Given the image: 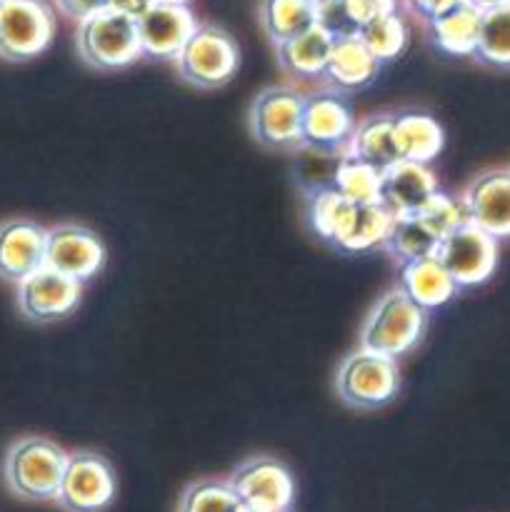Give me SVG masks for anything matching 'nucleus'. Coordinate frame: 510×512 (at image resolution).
Segmentation results:
<instances>
[{
    "label": "nucleus",
    "mask_w": 510,
    "mask_h": 512,
    "mask_svg": "<svg viewBox=\"0 0 510 512\" xmlns=\"http://www.w3.org/2000/svg\"><path fill=\"white\" fill-rule=\"evenodd\" d=\"M175 65L185 83L200 90H215L235 78L240 65V50L233 35L213 23H198L180 53Z\"/></svg>",
    "instance_id": "obj_4"
},
{
    "label": "nucleus",
    "mask_w": 510,
    "mask_h": 512,
    "mask_svg": "<svg viewBox=\"0 0 510 512\" xmlns=\"http://www.w3.org/2000/svg\"><path fill=\"white\" fill-rule=\"evenodd\" d=\"M480 20H483V10L475 8L468 0H458L448 10L428 20L430 40L435 43V48L455 55V58L475 55L480 38Z\"/></svg>",
    "instance_id": "obj_20"
},
{
    "label": "nucleus",
    "mask_w": 510,
    "mask_h": 512,
    "mask_svg": "<svg viewBox=\"0 0 510 512\" xmlns=\"http://www.w3.org/2000/svg\"><path fill=\"white\" fill-rule=\"evenodd\" d=\"M395 215L385 208L383 203L358 205V218H355L353 230H350L348 240H345L340 253H370L375 248H383L385 238L390 233Z\"/></svg>",
    "instance_id": "obj_32"
},
{
    "label": "nucleus",
    "mask_w": 510,
    "mask_h": 512,
    "mask_svg": "<svg viewBox=\"0 0 510 512\" xmlns=\"http://www.w3.org/2000/svg\"><path fill=\"white\" fill-rule=\"evenodd\" d=\"M105 245L95 230L78 223H63L48 230L45 243V265L78 283H88L103 270Z\"/></svg>",
    "instance_id": "obj_11"
},
{
    "label": "nucleus",
    "mask_w": 510,
    "mask_h": 512,
    "mask_svg": "<svg viewBox=\"0 0 510 512\" xmlns=\"http://www.w3.org/2000/svg\"><path fill=\"white\" fill-rule=\"evenodd\" d=\"M400 390V373L395 358L373 353V350H355L345 355L335 373V393L348 408L378 410L395 400Z\"/></svg>",
    "instance_id": "obj_5"
},
{
    "label": "nucleus",
    "mask_w": 510,
    "mask_h": 512,
    "mask_svg": "<svg viewBox=\"0 0 510 512\" xmlns=\"http://www.w3.org/2000/svg\"><path fill=\"white\" fill-rule=\"evenodd\" d=\"M468 3H473L475 8H480V10H488V8H495V5L510 3V0H468Z\"/></svg>",
    "instance_id": "obj_38"
},
{
    "label": "nucleus",
    "mask_w": 510,
    "mask_h": 512,
    "mask_svg": "<svg viewBox=\"0 0 510 512\" xmlns=\"http://www.w3.org/2000/svg\"><path fill=\"white\" fill-rule=\"evenodd\" d=\"M330 50H333V35L325 33L320 25H313L295 38L275 43V58L280 68L295 78H323Z\"/></svg>",
    "instance_id": "obj_23"
},
{
    "label": "nucleus",
    "mask_w": 510,
    "mask_h": 512,
    "mask_svg": "<svg viewBox=\"0 0 510 512\" xmlns=\"http://www.w3.org/2000/svg\"><path fill=\"white\" fill-rule=\"evenodd\" d=\"M380 60L368 50V45L358 38H338L333 40V50H330L328 65L323 70V80L338 93H358V90L368 88L380 73Z\"/></svg>",
    "instance_id": "obj_19"
},
{
    "label": "nucleus",
    "mask_w": 510,
    "mask_h": 512,
    "mask_svg": "<svg viewBox=\"0 0 510 512\" xmlns=\"http://www.w3.org/2000/svg\"><path fill=\"white\" fill-rule=\"evenodd\" d=\"M355 218H358V203L345 198L340 190L325 188L308 198L310 228L323 243L333 245L335 250H343Z\"/></svg>",
    "instance_id": "obj_22"
},
{
    "label": "nucleus",
    "mask_w": 510,
    "mask_h": 512,
    "mask_svg": "<svg viewBox=\"0 0 510 512\" xmlns=\"http://www.w3.org/2000/svg\"><path fill=\"white\" fill-rule=\"evenodd\" d=\"M475 58L493 68H510V3L483 10Z\"/></svg>",
    "instance_id": "obj_29"
},
{
    "label": "nucleus",
    "mask_w": 510,
    "mask_h": 512,
    "mask_svg": "<svg viewBox=\"0 0 510 512\" xmlns=\"http://www.w3.org/2000/svg\"><path fill=\"white\" fill-rule=\"evenodd\" d=\"M260 25L273 43L295 38L315 25V0H260Z\"/></svg>",
    "instance_id": "obj_25"
},
{
    "label": "nucleus",
    "mask_w": 510,
    "mask_h": 512,
    "mask_svg": "<svg viewBox=\"0 0 510 512\" xmlns=\"http://www.w3.org/2000/svg\"><path fill=\"white\" fill-rule=\"evenodd\" d=\"M358 38L368 45V50L380 63H390L408 50L410 28L403 15L398 13V8H393L360 25Z\"/></svg>",
    "instance_id": "obj_26"
},
{
    "label": "nucleus",
    "mask_w": 510,
    "mask_h": 512,
    "mask_svg": "<svg viewBox=\"0 0 510 512\" xmlns=\"http://www.w3.org/2000/svg\"><path fill=\"white\" fill-rule=\"evenodd\" d=\"M138 20L140 50L145 58L175 60L185 40L198 28L193 10L188 5L153 3Z\"/></svg>",
    "instance_id": "obj_14"
},
{
    "label": "nucleus",
    "mask_w": 510,
    "mask_h": 512,
    "mask_svg": "<svg viewBox=\"0 0 510 512\" xmlns=\"http://www.w3.org/2000/svg\"><path fill=\"white\" fill-rule=\"evenodd\" d=\"M435 255L460 290L475 288L498 268V238L480 230L478 225L465 223L440 240Z\"/></svg>",
    "instance_id": "obj_10"
},
{
    "label": "nucleus",
    "mask_w": 510,
    "mask_h": 512,
    "mask_svg": "<svg viewBox=\"0 0 510 512\" xmlns=\"http://www.w3.org/2000/svg\"><path fill=\"white\" fill-rule=\"evenodd\" d=\"M380 183H383V170L345 153L340 158L333 188L353 203L370 205L380 203Z\"/></svg>",
    "instance_id": "obj_30"
},
{
    "label": "nucleus",
    "mask_w": 510,
    "mask_h": 512,
    "mask_svg": "<svg viewBox=\"0 0 510 512\" xmlns=\"http://www.w3.org/2000/svg\"><path fill=\"white\" fill-rule=\"evenodd\" d=\"M48 230L28 218L0 223V278L20 283L45 265Z\"/></svg>",
    "instance_id": "obj_15"
},
{
    "label": "nucleus",
    "mask_w": 510,
    "mask_h": 512,
    "mask_svg": "<svg viewBox=\"0 0 510 512\" xmlns=\"http://www.w3.org/2000/svg\"><path fill=\"white\" fill-rule=\"evenodd\" d=\"M295 153V180L305 195H315L325 188L335 185V173H338L340 158L345 153H333V150L310 148L300 145L293 150Z\"/></svg>",
    "instance_id": "obj_31"
},
{
    "label": "nucleus",
    "mask_w": 510,
    "mask_h": 512,
    "mask_svg": "<svg viewBox=\"0 0 510 512\" xmlns=\"http://www.w3.org/2000/svg\"><path fill=\"white\" fill-rule=\"evenodd\" d=\"M55 15L45 0H3L0 3V58L25 63L50 48Z\"/></svg>",
    "instance_id": "obj_8"
},
{
    "label": "nucleus",
    "mask_w": 510,
    "mask_h": 512,
    "mask_svg": "<svg viewBox=\"0 0 510 512\" xmlns=\"http://www.w3.org/2000/svg\"><path fill=\"white\" fill-rule=\"evenodd\" d=\"M348 155L353 158L365 160V163L375 165V168L385 170L388 165L398 163L400 153L398 145H395V123L390 113L370 115V118L360 120L355 125V133L350 138Z\"/></svg>",
    "instance_id": "obj_24"
},
{
    "label": "nucleus",
    "mask_w": 510,
    "mask_h": 512,
    "mask_svg": "<svg viewBox=\"0 0 510 512\" xmlns=\"http://www.w3.org/2000/svg\"><path fill=\"white\" fill-rule=\"evenodd\" d=\"M108 5L110 0H55V8H58L65 18L78 20V23L83 18H88V15L100 13V10H105Z\"/></svg>",
    "instance_id": "obj_35"
},
{
    "label": "nucleus",
    "mask_w": 510,
    "mask_h": 512,
    "mask_svg": "<svg viewBox=\"0 0 510 512\" xmlns=\"http://www.w3.org/2000/svg\"><path fill=\"white\" fill-rule=\"evenodd\" d=\"M178 512H250L233 490L230 480L200 478L185 485L180 493Z\"/></svg>",
    "instance_id": "obj_28"
},
{
    "label": "nucleus",
    "mask_w": 510,
    "mask_h": 512,
    "mask_svg": "<svg viewBox=\"0 0 510 512\" xmlns=\"http://www.w3.org/2000/svg\"><path fill=\"white\" fill-rule=\"evenodd\" d=\"M315 25L333 35V40L358 35L360 25L355 23L348 8V0H315Z\"/></svg>",
    "instance_id": "obj_34"
},
{
    "label": "nucleus",
    "mask_w": 510,
    "mask_h": 512,
    "mask_svg": "<svg viewBox=\"0 0 510 512\" xmlns=\"http://www.w3.org/2000/svg\"><path fill=\"white\" fill-rule=\"evenodd\" d=\"M438 243L440 238L435 235V230L418 213L395 215L388 238L383 243V250H388V255H393L398 263H405V260L433 255L438 250Z\"/></svg>",
    "instance_id": "obj_27"
},
{
    "label": "nucleus",
    "mask_w": 510,
    "mask_h": 512,
    "mask_svg": "<svg viewBox=\"0 0 510 512\" xmlns=\"http://www.w3.org/2000/svg\"><path fill=\"white\" fill-rule=\"evenodd\" d=\"M305 95L288 85H273L255 95L250 105V133L263 148L293 153L303 145Z\"/></svg>",
    "instance_id": "obj_7"
},
{
    "label": "nucleus",
    "mask_w": 510,
    "mask_h": 512,
    "mask_svg": "<svg viewBox=\"0 0 510 512\" xmlns=\"http://www.w3.org/2000/svg\"><path fill=\"white\" fill-rule=\"evenodd\" d=\"M353 105L338 90H320L305 95L303 105V145L345 153L355 133Z\"/></svg>",
    "instance_id": "obj_12"
},
{
    "label": "nucleus",
    "mask_w": 510,
    "mask_h": 512,
    "mask_svg": "<svg viewBox=\"0 0 510 512\" xmlns=\"http://www.w3.org/2000/svg\"><path fill=\"white\" fill-rule=\"evenodd\" d=\"M395 123V145H398L400 160L410 163H433L445 145L443 125L428 113L420 110H405L393 115Z\"/></svg>",
    "instance_id": "obj_21"
},
{
    "label": "nucleus",
    "mask_w": 510,
    "mask_h": 512,
    "mask_svg": "<svg viewBox=\"0 0 510 512\" xmlns=\"http://www.w3.org/2000/svg\"><path fill=\"white\" fill-rule=\"evenodd\" d=\"M153 3H163V5H188L190 0H153Z\"/></svg>",
    "instance_id": "obj_39"
},
{
    "label": "nucleus",
    "mask_w": 510,
    "mask_h": 512,
    "mask_svg": "<svg viewBox=\"0 0 510 512\" xmlns=\"http://www.w3.org/2000/svg\"><path fill=\"white\" fill-rule=\"evenodd\" d=\"M230 485L250 512H290L295 500V478L283 460L253 455L235 465Z\"/></svg>",
    "instance_id": "obj_9"
},
{
    "label": "nucleus",
    "mask_w": 510,
    "mask_h": 512,
    "mask_svg": "<svg viewBox=\"0 0 510 512\" xmlns=\"http://www.w3.org/2000/svg\"><path fill=\"white\" fill-rule=\"evenodd\" d=\"M430 310L420 308L400 288L380 295L360 328V348L398 360L423 340Z\"/></svg>",
    "instance_id": "obj_2"
},
{
    "label": "nucleus",
    "mask_w": 510,
    "mask_h": 512,
    "mask_svg": "<svg viewBox=\"0 0 510 512\" xmlns=\"http://www.w3.org/2000/svg\"><path fill=\"white\" fill-rule=\"evenodd\" d=\"M438 190V180L428 165L398 160L383 170L380 203L393 215H415Z\"/></svg>",
    "instance_id": "obj_17"
},
{
    "label": "nucleus",
    "mask_w": 510,
    "mask_h": 512,
    "mask_svg": "<svg viewBox=\"0 0 510 512\" xmlns=\"http://www.w3.org/2000/svg\"><path fill=\"white\" fill-rule=\"evenodd\" d=\"M83 298V283L43 265L18 283V308L30 323H53L73 313Z\"/></svg>",
    "instance_id": "obj_13"
},
{
    "label": "nucleus",
    "mask_w": 510,
    "mask_h": 512,
    "mask_svg": "<svg viewBox=\"0 0 510 512\" xmlns=\"http://www.w3.org/2000/svg\"><path fill=\"white\" fill-rule=\"evenodd\" d=\"M118 498V475L113 463L95 450L68 453L58 508L63 512H105Z\"/></svg>",
    "instance_id": "obj_6"
},
{
    "label": "nucleus",
    "mask_w": 510,
    "mask_h": 512,
    "mask_svg": "<svg viewBox=\"0 0 510 512\" xmlns=\"http://www.w3.org/2000/svg\"><path fill=\"white\" fill-rule=\"evenodd\" d=\"M453 3H458V0H405V5H408L418 18H423L425 23L433 20L435 15L443 13V10H448Z\"/></svg>",
    "instance_id": "obj_36"
},
{
    "label": "nucleus",
    "mask_w": 510,
    "mask_h": 512,
    "mask_svg": "<svg viewBox=\"0 0 510 512\" xmlns=\"http://www.w3.org/2000/svg\"><path fill=\"white\" fill-rule=\"evenodd\" d=\"M65 465H68V453L55 440L28 435L15 440L5 453L3 478L18 500L55 503Z\"/></svg>",
    "instance_id": "obj_1"
},
{
    "label": "nucleus",
    "mask_w": 510,
    "mask_h": 512,
    "mask_svg": "<svg viewBox=\"0 0 510 512\" xmlns=\"http://www.w3.org/2000/svg\"><path fill=\"white\" fill-rule=\"evenodd\" d=\"M0 3H3V0H0Z\"/></svg>",
    "instance_id": "obj_40"
},
{
    "label": "nucleus",
    "mask_w": 510,
    "mask_h": 512,
    "mask_svg": "<svg viewBox=\"0 0 510 512\" xmlns=\"http://www.w3.org/2000/svg\"><path fill=\"white\" fill-rule=\"evenodd\" d=\"M75 45L83 63L95 70H120L143 58L138 20L120 10L105 8L78 23Z\"/></svg>",
    "instance_id": "obj_3"
},
{
    "label": "nucleus",
    "mask_w": 510,
    "mask_h": 512,
    "mask_svg": "<svg viewBox=\"0 0 510 512\" xmlns=\"http://www.w3.org/2000/svg\"><path fill=\"white\" fill-rule=\"evenodd\" d=\"M395 288L403 290L413 303H418L425 310L443 308L460 293L458 283L450 278V273L435 253L400 263Z\"/></svg>",
    "instance_id": "obj_18"
},
{
    "label": "nucleus",
    "mask_w": 510,
    "mask_h": 512,
    "mask_svg": "<svg viewBox=\"0 0 510 512\" xmlns=\"http://www.w3.org/2000/svg\"><path fill=\"white\" fill-rule=\"evenodd\" d=\"M418 215L435 230V235H438L440 240L448 233H453L455 228H460V225L470 223L468 205H465L463 195L455 198V195L443 193V190H438V193L418 210Z\"/></svg>",
    "instance_id": "obj_33"
},
{
    "label": "nucleus",
    "mask_w": 510,
    "mask_h": 512,
    "mask_svg": "<svg viewBox=\"0 0 510 512\" xmlns=\"http://www.w3.org/2000/svg\"><path fill=\"white\" fill-rule=\"evenodd\" d=\"M470 223L493 238H510V170L480 173L463 193Z\"/></svg>",
    "instance_id": "obj_16"
},
{
    "label": "nucleus",
    "mask_w": 510,
    "mask_h": 512,
    "mask_svg": "<svg viewBox=\"0 0 510 512\" xmlns=\"http://www.w3.org/2000/svg\"><path fill=\"white\" fill-rule=\"evenodd\" d=\"M150 5H153V0H110L108 8L120 10V13L125 15H133V18H140Z\"/></svg>",
    "instance_id": "obj_37"
}]
</instances>
